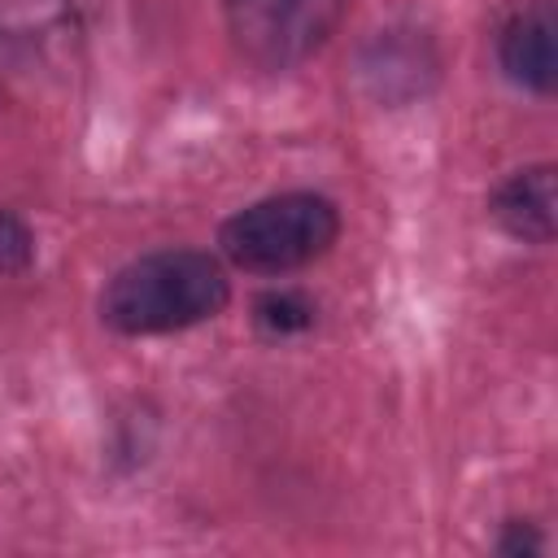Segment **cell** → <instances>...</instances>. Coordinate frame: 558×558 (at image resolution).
Segmentation results:
<instances>
[{
	"instance_id": "obj_1",
	"label": "cell",
	"mask_w": 558,
	"mask_h": 558,
	"mask_svg": "<svg viewBox=\"0 0 558 558\" xmlns=\"http://www.w3.org/2000/svg\"><path fill=\"white\" fill-rule=\"evenodd\" d=\"M231 301L222 266L201 248H161L122 266L100 292V318L122 336L196 327Z\"/></svg>"
},
{
	"instance_id": "obj_2",
	"label": "cell",
	"mask_w": 558,
	"mask_h": 558,
	"mask_svg": "<svg viewBox=\"0 0 558 558\" xmlns=\"http://www.w3.org/2000/svg\"><path fill=\"white\" fill-rule=\"evenodd\" d=\"M340 235V209L318 192H279L231 214L218 244L231 266L253 275H283L323 257Z\"/></svg>"
},
{
	"instance_id": "obj_3",
	"label": "cell",
	"mask_w": 558,
	"mask_h": 558,
	"mask_svg": "<svg viewBox=\"0 0 558 558\" xmlns=\"http://www.w3.org/2000/svg\"><path fill=\"white\" fill-rule=\"evenodd\" d=\"M235 52L262 70L314 57L349 13V0H222Z\"/></svg>"
},
{
	"instance_id": "obj_4",
	"label": "cell",
	"mask_w": 558,
	"mask_h": 558,
	"mask_svg": "<svg viewBox=\"0 0 558 558\" xmlns=\"http://www.w3.org/2000/svg\"><path fill=\"white\" fill-rule=\"evenodd\" d=\"M497 61L510 83L549 96L558 78V57H554V4L549 0H523L506 13L497 31Z\"/></svg>"
},
{
	"instance_id": "obj_5",
	"label": "cell",
	"mask_w": 558,
	"mask_h": 558,
	"mask_svg": "<svg viewBox=\"0 0 558 558\" xmlns=\"http://www.w3.org/2000/svg\"><path fill=\"white\" fill-rule=\"evenodd\" d=\"M357 70L379 100H401L423 92L427 78H436V52L414 31H379V39L366 44Z\"/></svg>"
},
{
	"instance_id": "obj_6",
	"label": "cell",
	"mask_w": 558,
	"mask_h": 558,
	"mask_svg": "<svg viewBox=\"0 0 558 558\" xmlns=\"http://www.w3.org/2000/svg\"><path fill=\"white\" fill-rule=\"evenodd\" d=\"M493 218L501 222V231H510L523 244H549L554 240V166L514 170L493 192Z\"/></svg>"
},
{
	"instance_id": "obj_7",
	"label": "cell",
	"mask_w": 558,
	"mask_h": 558,
	"mask_svg": "<svg viewBox=\"0 0 558 558\" xmlns=\"http://www.w3.org/2000/svg\"><path fill=\"white\" fill-rule=\"evenodd\" d=\"M253 318H257V327L270 331V336H296V331L314 327V305H310L305 292L275 288V292H262V296H257Z\"/></svg>"
},
{
	"instance_id": "obj_8",
	"label": "cell",
	"mask_w": 558,
	"mask_h": 558,
	"mask_svg": "<svg viewBox=\"0 0 558 558\" xmlns=\"http://www.w3.org/2000/svg\"><path fill=\"white\" fill-rule=\"evenodd\" d=\"M31 257H35V235H31V227H26L17 214L0 209V275L26 270Z\"/></svg>"
},
{
	"instance_id": "obj_9",
	"label": "cell",
	"mask_w": 558,
	"mask_h": 558,
	"mask_svg": "<svg viewBox=\"0 0 558 558\" xmlns=\"http://www.w3.org/2000/svg\"><path fill=\"white\" fill-rule=\"evenodd\" d=\"M541 545H545V541L536 536V527H532V523H510V532L497 541V549H501V554H536Z\"/></svg>"
}]
</instances>
